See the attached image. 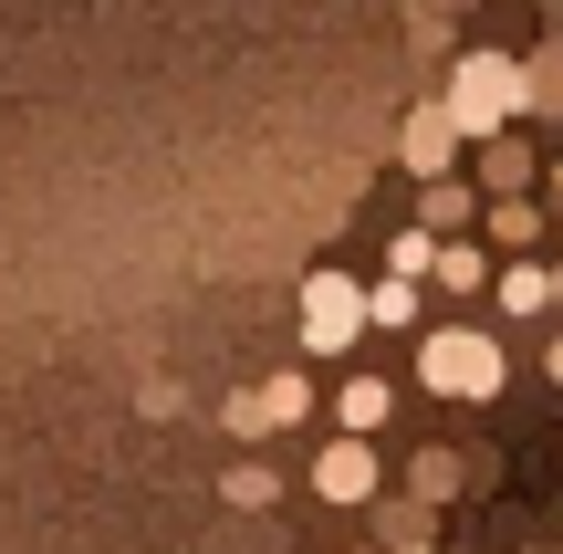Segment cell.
Segmentation results:
<instances>
[{
  "mask_svg": "<svg viewBox=\"0 0 563 554\" xmlns=\"http://www.w3.org/2000/svg\"><path fill=\"white\" fill-rule=\"evenodd\" d=\"M418 230H439V241H470V178L418 188Z\"/></svg>",
  "mask_w": 563,
  "mask_h": 554,
  "instance_id": "4fadbf2b",
  "label": "cell"
},
{
  "mask_svg": "<svg viewBox=\"0 0 563 554\" xmlns=\"http://www.w3.org/2000/svg\"><path fill=\"white\" fill-rule=\"evenodd\" d=\"M262 409H272V430H302V419H313V377H302V367L262 377Z\"/></svg>",
  "mask_w": 563,
  "mask_h": 554,
  "instance_id": "9a60e30c",
  "label": "cell"
},
{
  "mask_svg": "<svg viewBox=\"0 0 563 554\" xmlns=\"http://www.w3.org/2000/svg\"><path fill=\"white\" fill-rule=\"evenodd\" d=\"M490 283H501L490 241H449V251H439V293H460V304H470V293H490Z\"/></svg>",
  "mask_w": 563,
  "mask_h": 554,
  "instance_id": "8fae6325",
  "label": "cell"
},
{
  "mask_svg": "<svg viewBox=\"0 0 563 554\" xmlns=\"http://www.w3.org/2000/svg\"><path fill=\"white\" fill-rule=\"evenodd\" d=\"M553 304H563V262H553Z\"/></svg>",
  "mask_w": 563,
  "mask_h": 554,
  "instance_id": "7402d4cb",
  "label": "cell"
},
{
  "mask_svg": "<svg viewBox=\"0 0 563 554\" xmlns=\"http://www.w3.org/2000/svg\"><path fill=\"white\" fill-rule=\"evenodd\" d=\"M407 325H418V283L376 272V335H407Z\"/></svg>",
  "mask_w": 563,
  "mask_h": 554,
  "instance_id": "e0dca14e",
  "label": "cell"
},
{
  "mask_svg": "<svg viewBox=\"0 0 563 554\" xmlns=\"http://www.w3.org/2000/svg\"><path fill=\"white\" fill-rule=\"evenodd\" d=\"M460 126H449V105L439 95H418V105H407V126H397V157H407V178H418V188H449V178H460Z\"/></svg>",
  "mask_w": 563,
  "mask_h": 554,
  "instance_id": "277c9868",
  "label": "cell"
},
{
  "mask_svg": "<svg viewBox=\"0 0 563 554\" xmlns=\"http://www.w3.org/2000/svg\"><path fill=\"white\" fill-rule=\"evenodd\" d=\"M220 430H230V439H262V430H272V409H262V388H241V398H220Z\"/></svg>",
  "mask_w": 563,
  "mask_h": 554,
  "instance_id": "ac0fdd59",
  "label": "cell"
},
{
  "mask_svg": "<svg viewBox=\"0 0 563 554\" xmlns=\"http://www.w3.org/2000/svg\"><path fill=\"white\" fill-rule=\"evenodd\" d=\"M313 492L334 502V513H376V502H386L376 439H323V450H313Z\"/></svg>",
  "mask_w": 563,
  "mask_h": 554,
  "instance_id": "5b68a950",
  "label": "cell"
},
{
  "mask_svg": "<svg viewBox=\"0 0 563 554\" xmlns=\"http://www.w3.org/2000/svg\"><path fill=\"white\" fill-rule=\"evenodd\" d=\"M407 492H418V502H449V492H460V450H418V460H407Z\"/></svg>",
  "mask_w": 563,
  "mask_h": 554,
  "instance_id": "2e32d148",
  "label": "cell"
},
{
  "mask_svg": "<svg viewBox=\"0 0 563 554\" xmlns=\"http://www.w3.org/2000/svg\"><path fill=\"white\" fill-rule=\"evenodd\" d=\"M501 377H511V356H501L490 325H428L418 335V388H439V398H501Z\"/></svg>",
  "mask_w": 563,
  "mask_h": 554,
  "instance_id": "3957f363",
  "label": "cell"
},
{
  "mask_svg": "<svg viewBox=\"0 0 563 554\" xmlns=\"http://www.w3.org/2000/svg\"><path fill=\"white\" fill-rule=\"evenodd\" d=\"M376 544H386V554H418V544H439V502H418V492H386V502H376Z\"/></svg>",
  "mask_w": 563,
  "mask_h": 554,
  "instance_id": "52a82bcc",
  "label": "cell"
},
{
  "mask_svg": "<svg viewBox=\"0 0 563 554\" xmlns=\"http://www.w3.org/2000/svg\"><path fill=\"white\" fill-rule=\"evenodd\" d=\"M532 241H543V199H490V251L532 262Z\"/></svg>",
  "mask_w": 563,
  "mask_h": 554,
  "instance_id": "9c48e42d",
  "label": "cell"
},
{
  "mask_svg": "<svg viewBox=\"0 0 563 554\" xmlns=\"http://www.w3.org/2000/svg\"><path fill=\"white\" fill-rule=\"evenodd\" d=\"M418 554H439V544H418Z\"/></svg>",
  "mask_w": 563,
  "mask_h": 554,
  "instance_id": "603a6c76",
  "label": "cell"
},
{
  "mask_svg": "<svg viewBox=\"0 0 563 554\" xmlns=\"http://www.w3.org/2000/svg\"><path fill=\"white\" fill-rule=\"evenodd\" d=\"M365 335H376V283H355L344 262H313V272H302V325H292V346L302 356H355Z\"/></svg>",
  "mask_w": 563,
  "mask_h": 554,
  "instance_id": "7a4b0ae2",
  "label": "cell"
},
{
  "mask_svg": "<svg viewBox=\"0 0 563 554\" xmlns=\"http://www.w3.org/2000/svg\"><path fill=\"white\" fill-rule=\"evenodd\" d=\"M543 367H553V377H563V335H553V346H543Z\"/></svg>",
  "mask_w": 563,
  "mask_h": 554,
  "instance_id": "ffe728a7",
  "label": "cell"
},
{
  "mask_svg": "<svg viewBox=\"0 0 563 554\" xmlns=\"http://www.w3.org/2000/svg\"><path fill=\"white\" fill-rule=\"evenodd\" d=\"M439 251H449L439 230H418V220H407L397 241H386V272H397V283H439Z\"/></svg>",
  "mask_w": 563,
  "mask_h": 554,
  "instance_id": "7c38bea8",
  "label": "cell"
},
{
  "mask_svg": "<svg viewBox=\"0 0 563 554\" xmlns=\"http://www.w3.org/2000/svg\"><path fill=\"white\" fill-rule=\"evenodd\" d=\"M386 419H397V398H386V377H344V388H334V439H376Z\"/></svg>",
  "mask_w": 563,
  "mask_h": 554,
  "instance_id": "8992f818",
  "label": "cell"
},
{
  "mask_svg": "<svg viewBox=\"0 0 563 554\" xmlns=\"http://www.w3.org/2000/svg\"><path fill=\"white\" fill-rule=\"evenodd\" d=\"M490 293H501V314H522V325H532V314H563L553 304V262H501Z\"/></svg>",
  "mask_w": 563,
  "mask_h": 554,
  "instance_id": "ba28073f",
  "label": "cell"
},
{
  "mask_svg": "<svg viewBox=\"0 0 563 554\" xmlns=\"http://www.w3.org/2000/svg\"><path fill=\"white\" fill-rule=\"evenodd\" d=\"M532 178H543V167H532V146H522V137L481 146V188H490V199H532Z\"/></svg>",
  "mask_w": 563,
  "mask_h": 554,
  "instance_id": "30bf717a",
  "label": "cell"
},
{
  "mask_svg": "<svg viewBox=\"0 0 563 554\" xmlns=\"http://www.w3.org/2000/svg\"><path fill=\"white\" fill-rule=\"evenodd\" d=\"M543 178H553V209H563V167H543Z\"/></svg>",
  "mask_w": 563,
  "mask_h": 554,
  "instance_id": "44dd1931",
  "label": "cell"
},
{
  "mask_svg": "<svg viewBox=\"0 0 563 554\" xmlns=\"http://www.w3.org/2000/svg\"><path fill=\"white\" fill-rule=\"evenodd\" d=\"M220 502H241V513H272V502H282V471H272V460H230V471H220Z\"/></svg>",
  "mask_w": 563,
  "mask_h": 554,
  "instance_id": "5bb4252c",
  "label": "cell"
},
{
  "mask_svg": "<svg viewBox=\"0 0 563 554\" xmlns=\"http://www.w3.org/2000/svg\"><path fill=\"white\" fill-rule=\"evenodd\" d=\"M439 105H449V126H460L470 146H501L511 116L532 105V63L522 53H460L449 84H439Z\"/></svg>",
  "mask_w": 563,
  "mask_h": 554,
  "instance_id": "6da1fadb",
  "label": "cell"
},
{
  "mask_svg": "<svg viewBox=\"0 0 563 554\" xmlns=\"http://www.w3.org/2000/svg\"><path fill=\"white\" fill-rule=\"evenodd\" d=\"M532 105H563V53H543V63H532Z\"/></svg>",
  "mask_w": 563,
  "mask_h": 554,
  "instance_id": "d6986e66",
  "label": "cell"
}]
</instances>
